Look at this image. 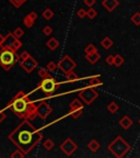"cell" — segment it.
I'll return each mask as SVG.
<instances>
[{
  "label": "cell",
  "instance_id": "1",
  "mask_svg": "<svg viewBox=\"0 0 140 158\" xmlns=\"http://www.w3.org/2000/svg\"><path fill=\"white\" fill-rule=\"evenodd\" d=\"M8 138L25 155H28L42 141L43 134L35 126L32 125L29 120H23L9 134Z\"/></svg>",
  "mask_w": 140,
  "mask_h": 158
},
{
  "label": "cell",
  "instance_id": "2",
  "mask_svg": "<svg viewBox=\"0 0 140 158\" xmlns=\"http://www.w3.org/2000/svg\"><path fill=\"white\" fill-rule=\"evenodd\" d=\"M8 109L23 120L33 121L37 115V106L31 101L29 95L23 91H19L8 103Z\"/></svg>",
  "mask_w": 140,
  "mask_h": 158
},
{
  "label": "cell",
  "instance_id": "3",
  "mask_svg": "<svg viewBox=\"0 0 140 158\" xmlns=\"http://www.w3.org/2000/svg\"><path fill=\"white\" fill-rule=\"evenodd\" d=\"M20 55L15 51L2 47L0 49V66L5 70L11 69L17 63H19Z\"/></svg>",
  "mask_w": 140,
  "mask_h": 158
},
{
  "label": "cell",
  "instance_id": "4",
  "mask_svg": "<svg viewBox=\"0 0 140 158\" xmlns=\"http://www.w3.org/2000/svg\"><path fill=\"white\" fill-rule=\"evenodd\" d=\"M107 149L117 158H123L124 156L131 149V146L121 136H117L114 141L107 145Z\"/></svg>",
  "mask_w": 140,
  "mask_h": 158
},
{
  "label": "cell",
  "instance_id": "5",
  "mask_svg": "<svg viewBox=\"0 0 140 158\" xmlns=\"http://www.w3.org/2000/svg\"><path fill=\"white\" fill-rule=\"evenodd\" d=\"M59 86H60L59 82L56 81L52 76H48L46 78H43V80L37 84V88L41 89L47 97H50L55 93L56 89H58Z\"/></svg>",
  "mask_w": 140,
  "mask_h": 158
},
{
  "label": "cell",
  "instance_id": "6",
  "mask_svg": "<svg viewBox=\"0 0 140 158\" xmlns=\"http://www.w3.org/2000/svg\"><path fill=\"white\" fill-rule=\"evenodd\" d=\"M78 95L79 98L84 102L85 104H91L92 102L96 100V98L99 97V93L94 89V87H91V86H88V87L83 88L78 92Z\"/></svg>",
  "mask_w": 140,
  "mask_h": 158
},
{
  "label": "cell",
  "instance_id": "7",
  "mask_svg": "<svg viewBox=\"0 0 140 158\" xmlns=\"http://www.w3.org/2000/svg\"><path fill=\"white\" fill-rule=\"evenodd\" d=\"M76 67H77V63L69 55H65L58 63V68L60 69L65 75H68L70 71L74 70Z\"/></svg>",
  "mask_w": 140,
  "mask_h": 158
},
{
  "label": "cell",
  "instance_id": "8",
  "mask_svg": "<svg viewBox=\"0 0 140 158\" xmlns=\"http://www.w3.org/2000/svg\"><path fill=\"white\" fill-rule=\"evenodd\" d=\"M21 46H22V43L20 41V38H18L17 36L13 34V32H12V33H8V34H7L6 40H5V42H3L2 45L0 47H1V48H2V47H6V48L13 49V51L17 52L18 49L21 48Z\"/></svg>",
  "mask_w": 140,
  "mask_h": 158
},
{
  "label": "cell",
  "instance_id": "9",
  "mask_svg": "<svg viewBox=\"0 0 140 158\" xmlns=\"http://www.w3.org/2000/svg\"><path fill=\"white\" fill-rule=\"evenodd\" d=\"M83 113V103L79 99H74L71 101V103L69 104V114L71 115L72 119L77 120L81 117Z\"/></svg>",
  "mask_w": 140,
  "mask_h": 158
},
{
  "label": "cell",
  "instance_id": "10",
  "mask_svg": "<svg viewBox=\"0 0 140 158\" xmlns=\"http://www.w3.org/2000/svg\"><path fill=\"white\" fill-rule=\"evenodd\" d=\"M59 147H60V150H63V153L66 156H71L78 149V145L71 138H66L61 143Z\"/></svg>",
  "mask_w": 140,
  "mask_h": 158
},
{
  "label": "cell",
  "instance_id": "11",
  "mask_svg": "<svg viewBox=\"0 0 140 158\" xmlns=\"http://www.w3.org/2000/svg\"><path fill=\"white\" fill-rule=\"evenodd\" d=\"M52 112H53V108L47 102H45V101H41L37 104V115H39V117L41 120H46Z\"/></svg>",
  "mask_w": 140,
  "mask_h": 158
},
{
  "label": "cell",
  "instance_id": "12",
  "mask_svg": "<svg viewBox=\"0 0 140 158\" xmlns=\"http://www.w3.org/2000/svg\"><path fill=\"white\" fill-rule=\"evenodd\" d=\"M19 64H20V67H21L25 73H28V74H31V73L37 67V62H36L32 56H30V57L24 60H20Z\"/></svg>",
  "mask_w": 140,
  "mask_h": 158
},
{
  "label": "cell",
  "instance_id": "13",
  "mask_svg": "<svg viewBox=\"0 0 140 158\" xmlns=\"http://www.w3.org/2000/svg\"><path fill=\"white\" fill-rule=\"evenodd\" d=\"M36 19H37V13H36L35 11H32L28 16H25L23 18V24L26 27H29V29H31L34 25V23H35Z\"/></svg>",
  "mask_w": 140,
  "mask_h": 158
},
{
  "label": "cell",
  "instance_id": "14",
  "mask_svg": "<svg viewBox=\"0 0 140 158\" xmlns=\"http://www.w3.org/2000/svg\"><path fill=\"white\" fill-rule=\"evenodd\" d=\"M119 1L118 0H103L102 1V5L106 9L108 12H112L116 9V7H118Z\"/></svg>",
  "mask_w": 140,
  "mask_h": 158
},
{
  "label": "cell",
  "instance_id": "15",
  "mask_svg": "<svg viewBox=\"0 0 140 158\" xmlns=\"http://www.w3.org/2000/svg\"><path fill=\"white\" fill-rule=\"evenodd\" d=\"M132 124H134V121H132L131 117H128V115H124L121 120H119V125H121L124 130L130 128L132 126Z\"/></svg>",
  "mask_w": 140,
  "mask_h": 158
},
{
  "label": "cell",
  "instance_id": "16",
  "mask_svg": "<svg viewBox=\"0 0 140 158\" xmlns=\"http://www.w3.org/2000/svg\"><path fill=\"white\" fill-rule=\"evenodd\" d=\"M100 58H101V54H100L99 52H94V53H91V54H85V59L88 60L91 65H94V64L97 63L100 60Z\"/></svg>",
  "mask_w": 140,
  "mask_h": 158
},
{
  "label": "cell",
  "instance_id": "17",
  "mask_svg": "<svg viewBox=\"0 0 140 158\" xmlns=\"http://www.w3.org/2000/svg\"><path fill=\"white\" fill-rule=\"evenodd\" d=\"M46 46L50 51H56L59 47V41L56 40L55 38H50L48 41L46 42Z\"/></svg>",
  "mask_w": 140,
  "mask_h": 158
},
{
  "label": "cell",
  "instance_id": "18",
  "mask_svg": "<svg viewBox=\"0 0 140 158\" xmlns=\"http://www.w3.org/2000/svg\"><path fill=\"white\" fill-rule=\"evenodd\" d=\"M100 143L96 141V139H91L90 142L88 143V145H87V147H88L89 150H91L92 153H95V152H97L100 148Z\"/></svg>",
  "mask_w": 140,
  "mask_h": 158
},
{
  "label": "cell",
  "instance_id": "19",
  "mask_svg": "<svg viewBox=\"0 0 140 158\" xmlns=\"http://www.w3.org/2000/svg\"><path fill=\"white\" fill-rule=\"evenodd\" d=\"M101 45L104 49H110L114 45V42H113V40L111 38L105 36V38H103L101 40Z\"/></svg>",
  "mask_w": 140,
  "mask_h": 158
},
{
  "label": "cell",
  "instance_id": "20",
  "mask_svg": "<svg viewBox=\"0 0 140 158\" xmlns=\"http://www.w3.org/2000/svg\"><path fill=\"white\" fill-rule=\"evenodd\" d=\"M89 86L91 87H99L102 86V81H101V77L100 76H92L89 78Z\"/></svg>",
  "mask_w": 140,
  "mask_h": 158
},
{
  "label": "cell",
  "instance_id": "21",
  "mask_svg": "<svg viewBox=\"0 0 140 158\" xmlns=\"http://www.w3.org/2000/svg\"><path fill=\"white\" fill-rule=\"evenodd\" d=\"M106 109L110 113H116V112L119 110V106L116 103L115 101H112V102H110V103L107 104Z\"/></svg>",
  "mask_w": 140,
  "mask_h": 158
},
{
  "label": "cell",
  "instance_id": "22",
  "mask_svg": "<svg viewBox=\"0 0 140 158\" xmlns=\"http://www.w3.org/2000/svg\"><path fill=\"white\" fill-rule=\"evenodd\" d=\"M42 16H43V18H44L45 20H50V19H53V16H54V11H53L50 8H46L44 11H43Z\"/></svg>",
  "mask_w": 140,
  "mask_h": 158
},
{
  "label": "cell",
  "instance_id": "23",
  "mask_svg": "<svg viewBox=\"0 0 140 158\" xmlns=\"http://www.w3.org/2000/svg\"><path fill=\"white\" fill-rule=\"evenodd\" d=\"M124 62H125V59H124V57L121 55L117 54L114 56V65H115L116 67H121L124 64Z\"/></svg>",
  "mask_w": 140,
  "mask_h": 158
},
{
  "label": "cell",
  "instance_id": "24",
  "mask_svg": "<svg viewBox=\"0 0 140 158\" xmlns=\"http://www.w3.org/2000/svg\"><path fill=\"white\" fill-rule=\"evenodd\" d=\"M54 146H55V143L53 142L50 138L45 139L44 142H43V147H44L45 149H47V150L53 149V148H54Z\"/></svg>",
  "mask_w": 140,
  "mask_h": 158
},
{
  "label": "cell",
  "instance_id": "25",
  "mask_svg": "<svg viewBox=\"0 0 140 158\" xmlns=\"http://www.w3.org/2000/svg\"><path fill=\"white\" fill-rule=\"evenodd\" d=\"M87 16L89 19H95L97 16V11L92 7V8H89V10H87Z\"/></svg>",
  "mask_w": 140,
  "mask_h": 158
},
{
  "label": "cell",
  "instance_id": "26",
  "mask_svg": "<svg viewBox=\"0 0 140 158\" xmlns=\"http://www.w3.org/2000/svg\"><path fill=\"white\" fill-rule=\"evenodd\" d=\"M130 20L135 25H137V27L140 25V12H135L130 18Z\"/></svg>",
  "mask_w": 140,
  "mask_h": 158
},
{
  "label": "cell",
  "instance_id": "27",
  "mask_svg": "<svg viewBox=\"0 0 140 158\" xmlns=\"http://www.w3.org/2000/svg\"><path fill=\"white\" fill-rule=\"evenodd\" d=\"M37 75H39V76L41 77L42 79L46 78V77H48V76H50V70H48L46 67H45V68H39V71H37Z\"/></svg>",
  "mask_w": 140,
  "mask_h": 158
},
{
  "label": "cell",
  "instance_id": "28",
  "mask_svg": "<svg viewBox=\"0 0 140 158\" xmlns=\"http://www.w3.org/2000/svg\"><path fill=\"white\" fill-rule=\"evenodd\" d=\"M94 52H97V48L94 44H88L87 47L84 48V53L85 54H91V53H94Z\"/></svg>",
  "mask_w": 140,
  "mask_h": 158
},
{
  "label": "cell",
  "instance_id": "29",
  "mask_svg": "<svg viewBox=\"0 0 140 158\" xmlns=\"http://www.w3.org/2000/svg\"><path fill=\"white\" fill-rule=\"evenodd\" d=\"M67 79H68L69 81H78L79 80V77H78V75L74 73V70L70 71L68 75H66Z\"/></svg>",
  "mask_w": 140,
  "mask_h": 158
},
{
  "label": "cell",
  "instance_id": "30",
  "mask_svg": "<svg viewBox=\"0 0 140 158\" xmlns=\"http://www.w3.org/2000/svg\"><path fill=\"white\" fill-rule=\"evenodd\" d=\"M24 156H25V154L23 153L21 149H19V148H18L17 150H14L13 153L11 154V157L12 158H23Z\"/></svg>",
  "mask_w": 140,
  "mask_h": 158
},
{
  "label": "cell",
  "instance_id": "31",
  "mask_svg": "<svg viewBox=\"0 0 140 158\" xmlns=\"http://www.w3.org/2000/svg\"><path fill=\"white\" fill-rule=\"evenodd\" d=\"M53 33V27H50V25H45L44 27H43V34L46 36H50L52 35Z\"/></svg>",
  "mask_w": 140,
  "mask_h": 158
},
{
  "label": "cell",
  "instance_id": "32",
  "mask_svg": "<svg viewBox=\"0 0 140 158\" xmlns=\"http://www.w3.org/2000/svg\"><path fill=\"white\" fill-rule=\"evenodd\" d=\"M13 34L17 36L18 38H21L23 35H24V31H23L22 27H17V29L13 31Z\"/></svg>",
  "mask_w": 140,
  "mask_h": 158
},
{
  "label": "cell",
  "instance_id": "33",
  "mask_svg": "<svg viewBox=\"0 0 140 158\" xmlns=\"http://www.w3.org/2000/svg\"><path fill=\"white\" fill-rule=\"evenodd\" d=\"M9 1H10V3L13 5V7H15V8H20V7L25 2V0H9Z\"/></svg>",
  "mask_w": 140,
  "mask_h": 158
},
{
  "label": "cell",
  "instance_id": "34",
  "mask_svg": "<svg viewBox=\"0 0 140 158\" xmlns=\"http://www.w3.org/2000/svg\"><path fill=\"white\" fill-rule=\"evenodd\" d=\"M57 67H58V64H56L55 62H50V63H47V65H46V68L48 69L50 71L56 70Z\"/></svg>",
  "mask_w": 140,
  "mask_h": 158
},
{
  "label": "cell",
  "instance_id": "35",
  "mask_svg": "<svg viewBox=\"0 0 140 158\" xmlns=\"http://www.w3.org/2000/svg\"><path fill=\"white\" fill-rule=\"evenodd\" d=\"M77 16H79L80 19H84L85 16H87V10H85V9H83V8L79 9V10H78V12H77Z\"/></svg>",
  "mask_w": 140,
  "mask_h": 158
},
{
  "label": "cell",
  "instance_id": "36",
  "mask_svg": "<svg viewBox=\"0 0 140 158\" xmlns=\"http://www.w3.org/2000/svg\"><path fill=\"white\" fill-rule=\"evenodd\" d=\"M30 56H31V54L28 52V51H23V52L20 54V60H24V59H26V58L30 57Z\"/></svg>",
  "mask_w": 140,
  "mask_h": 158
},
{
  "label": "cell",
  "instance_id": "37",
  "mask_svg": "<svg viewBox=\"0 0 140 158\" xmlns=\"http://www.w3.org/2000/svg\"><path fill=\"white\" fill-rule=\"evenodd\" d=\"M105 63L110 66L114 65V56H113V55H108V56L105 58Z\"/></svg>",
  "mask_w": 140,
  "mask_h": 158
},
{
  "label": "cell",
  "instance_id": "38",
  "mask_svg": "<svg viewBox=\"0 0 140 158\" xmlns=\"http://www.w3.org/2000/svg\"><path fill=\"white\" fill-rule=\"evenodd\" d=\"M83 1H84V3L88 5L89 8H92V7L96 3L95 0H83Z\"/></svg>",
  "mask_w": 140,
  "mask_h": 158
},
{
  "label": "cell",
  "instance_id": "39",
  "mask_svg": "<svg viewBox=\"0 0 140 158\" xmlns=\"http://www.w3.org/2000/svg\"><path fill=\"white\" fill-rule=\"evenodd\" d=\"M6 117H7V115H6V113H5V111H3L2 109H0V124H1V122H2Z\"/></svg>",
  "mask_w": 140,
  "mask_h": 158
},
{
  "label": "cell",
  "instance_id": "40",
  "mask_svg": "<svg viewBox=\"0 0 140 158\" xmlns=\"http://www.w3.org/2000/svg\"><path fill=\"white\" fill-rule=\"evenodd\" d=\"M5 40H6V35H3V34H0V46L2 45V43L5 42Z\"/></svg>",
  "mask_w": 140,
  "mask_h": 158
},
{
  "label": "cell",
  "instance_id": "41",
  "mask_svg": "<svg viewBox=\"0 0 140 158\" xmlns=\"http://www.w3.org/2000/svg\"><path fill=\"white\" fill-rule=\"evenodd\" d=\"M139 124H140V119H139Z\"/></svg>",
  "mask_w": 140,
  "mask_h": 158
},
{
  "label": "cell",
  "instance_id": "42",
  "mask_svg": "<svg viewBox=\"0 0 140 158\" xmlns=\"http://www.w3.org/2000/svg\"><path fill=\"white\" fill-rule=\"evenodd\" d=\"M139 8H140V5H139Z\"/></svg>",
  "mask_w": 140,
  "mask_h": 158
},
{
  "label": "cell",
  "instance_id": "43",
  "mask_svg": "<svg viewBox=\"0 0 140 158\" xmlns=\"http://www.w3.org/2000/svg\"><path fill=\"white\" fill-rule=\"evenodd\" d=\"M25 1H26V0H25Z\"/></svg>",
  "mask_w": 140,
  "mask_h": 158
}]
</instances>
